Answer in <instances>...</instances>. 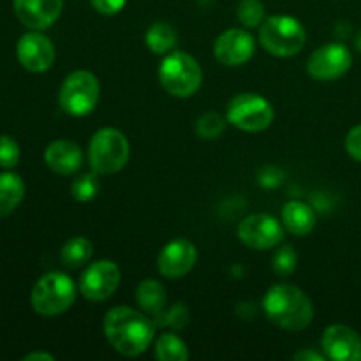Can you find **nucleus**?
Listing matches in <instances>:
<instances>
[{
    "mask_svg": "<svg viewBox=\"0 0 361 361\" xmlns=\"http://www.w3.org/2000/svg\"><path fill=\"white\" fill-rule=\"evenodd\" d=\"M120 284V270L113 261L101 259L85 270L80 281V291L90 302H104Z\"/></svg>",
    "mask_w": 361,
    "mask_h": 361,
    "instance_id": "nucleus-11",
    "label": "nucleus"
},
{
    "mask_svg": "<svg viewBox=\"0 0 361 361\" xmlns=\"http://www.w3.org/2000/svg\"><path fill=\"white\" fill-rule=\"evenodd\" d=\"M99 192V178L97 173H83V175L78 176L73 182V196L74 200L81 201H90L97 196Z\"/></svg>",
    "mask_w": 361,
    "mask_h": 361,
    "instance_id": "nucleus-24",
    "label": "nucleus"
},
{
    "mask_svg": "<svg viewBox=\"0 0 361 361\" xmlns=\"http://www.w3.org/2000/svg\"><path fill=\"white\" fill-rule=\"evenodd\" d=\"M345 150H348V154L355 161L361 162V123L353 127L348 133V137H345Z\"/></svg>",
    "mask_w": 361,
    "mask_h": 361,
    "instance_id": "nucleus-29",
    "label": "nucleus"
},
{
    "mask_svg": "<svg viewBox=\"0 0 361 361\" xmlns=\"http://www.w3.org/2000/svg\"><path fill=\"white\" fill-rule=\"evenodd\" d=\"M356 49L361 53V32L358 34V37H356Z\"/></svg>",
    "mask_w": 361,
    "mask_h": 361,
    "instance_id": "nucleus-33",
    "label": "nucleus"
},
{
    "mask_svg": "<svg viewBox=\"0 0 361 361\" xmlns=\"http://www.w3.org/2000/svg\"><path fill=\"white\" fill-rule=\"evenodd\" d=\"M263 310L268 319L282 330H305L314 317V307L309 296L291 284H277L264 295Z\"/></svg>",
    "mask_w": 361,
    "mask_h": 361,
    "instance_id": "nucleus-2",
    "label": "nucleus"
},
{
    "mask_svg": "<svg viewBox=\"0 0 361 361\" xmlns=\"http://www.w3.org/2000/svg\"><path fill=\"white\" fill-rule=\"evenodd\" d=\"M14 13L25 27L44 30L59 20L63 0H13Z\"/></svg>",
    "mask_w": 361,
    "mask_h": 361,
    "instance_id": "nucleus-16",
    "label": "nucleus"
},
{
    "mask_svg": "<svg viewBox=\"0 0 361 361\" xmlns=\"http://www.w3.org/2000/svg\"><path fill=\"white\" fill-rule=\"evenodd\" d=\"M254 51H256V42L252 35L242 28H229L222 32L215 41V59L229 67L249 62Z\"/></svg>",
    "mask_w": 361,
    "mask_h": 361,
    "instance_id": "nucleus-13",
    "label": "nucleus"
},
{
    "mask_svg": "<svg viewBox=\"0 0 361 361\" xmlns=\"http://www.w3.org/2000/svg\"><path fill=\"white\" fill-rule=\"evenodd\" d=\"M92 254H94V247H92L90 240L83 238V236H76V238H71L62 247L60 259H62L63 267L71 268V270H76V268L88 264Z\"/></svg>",
    "mask_w": 361,
    "mask_h": 361,
    "instance_id": "nucleus-21",
    "label": "nucleus"
},
{
    "mask_svg": "<svg viewBox=\"0 0 361 361\" xmlns=\"http://www.w3.org/2000/svg\"><path fill=\"white\" fill-rule=\"evenodd\" d=\"M155 356L161 361H187L189 349L182 338L173 334H164L155 342Z\"/></svg>",
    "mask_w": 361,
    "mask_h": 361,
    "instance_id": "nucleus-23",
    "label": "nucleus"
},
{
    "mask_svg": "<svg viewBox=\"0 0 361 361\" xmlns=\"http://www.w3.org/2000/svg\"><path fill=\"white\" fill-rule=\"evenodd\" d=\"M224 130V118L219 113H204L196 123V133L203 140H217Z\"/></svg>",
    "mask_w": 361,
    "mask_h": 361,
    "instance_id": "nucleus-26",
    "label": "nucleus"
},
{
    "mask_svg": "<svg viewBox=\"0 0 361 361\" xmlns=\"http://www.w3.org/2000/svg\"><path fill=\"white\" fill-rule=\"evenodd\" d=\"M20 162V145L7 134L0 136V168L11 169Z\"/></svg>",
    "mask_w": 361,
    "mask_h": 361,
    "instance_id": "nucleus-28",
    "label": "nucleus"
},
{
    "mask_svg": "<svg viewBox=\"0 0 361 361\" xmlns=\"http://www.w3.org/2000/svg\"><path fill=\"white\" fill-rule=\"evenodd\" d=\"M196 261L197 250L194 243L185 238H176L161 250L157 257V268L164 277L182 279L192 270Z\"/></svg>",
    "mask_w": 361,
    "mask_h": 361,
    "instance_id": "nucleus-14",
    "label": "nucleus"
},
{
    "mask_svg": "<svg viewBox=\"0 0 361 361\" xmlns=\"http://www.w3.org/2000/svg\"><path fill=\"white\" fill-rule=\"evenodd\" d=\"M25 196V183L16 173H0V219L13 214Z\"/></svg>",
    "mask_w": 361,
    "mask_h": 361,
    "instance_id": "nucleus-19",
    "label": "nucleus"
},
{
    "mask_svg": "<svg viewBox=\"0 0 361 361\" xmlns=\"http://www.w3.org/2000/svg\"><path fill=\"white\" fill-rule=\"evenodd\" d=\"M16 55L21 66L30 73H44L55 62V46L46 35L34 30L18 41Z\"/></svg>",
    "mask_w": 361,
    "mask_h": 361,
    "instance_id": "nucleus-12",
    "label": "nucleus"
},
{
    "mask_svg": "<svg viewBox=\"0 0 361 361\" xmlns=\"http://www.w3.org/2000/svg\"><path fill=\"white\" fill-rule=\"evenodd\" d=\"M129 141L118 129L97 130L90 141L88 161L97 175H113L126 168L129 161Z\"/></svg>",
    "mask_w": 361,
    "mask_h": 361,
    "instance_id": "nucleus-6",
    "label": "nucleus"
},
{
    "mask_svg": "<svg viewBox=\"0 0 361 361\" xmlns=\"http://www.w3.org/2000/svg\"><path fill=\"white\" fill-rule=\"evenodd\" d=\"M159 81L173 97L185 99L200 90L203 73L194 56L183 51H171L159 67Z\"/></svg>",
    "mask_w": 361,
    "mask_h": 361,
    "instance_id": "nucleus-3",
    "label": "nucleus"
},
{
    "mask_svg": "<svg viewBox=\"0 0 361 361\" xmlns=\"http://www.w3.org/2000/svg\"><path fill=\"white\" fill-rule=\"evenodd\" d=\"M296 263H298V256H296L295 249L291 245H284L275 252L274 271L281 277H289L296 270Z\"/></svg>",
    "mask_w": 361,
    "mask_h": 361,
    "instance_id": "nucleus-27",
    "label": "nucleus"
},
{
    "mask_svg": "<svg viewBox=\"0 0 361 361\" xmlns=\"http://www.w3.org/2000/svg\"><path fill=\"white\" fill-rule=\"evenodd\" d=\"M53 361L55 358H53L51 355H48V353H30V355H27L23 358V361Z\"/></svg>",
    "mask_w": 361,
    "mask_h": 361,
    "instance_id": "nucleus-32",
    "label": "nucleus"
},
{
    "mask_svg": "<svg viewBox=\"0 0 361 361\" xmlns=\"http://www.w3.org/2000/svg\"><path fill=\"white\" fill-rule=\"evenodd\" d=\"M274 108L270 101L257 94H240L231 99L226 120L245 133H261L274 122Z\"/></svg>",
    "mask_w": 361,
    "mask_h": 361,
    "instance_id": "nucleus-8",
    "label": "nucleus"
},
{
    "mask_svg": "<svg viewBox=\"0 0 361 361\" xmlns=\"http://www.w3.org/2000/svg\"><path fill=\"white\" fill-rule=\"evenodd\" d=\"M44 161L56 175L69 176L76 173L83 164V152L73 141L59 140L48 145L44 152Z\"/></svg>",
    "mask_w": 361,
    "mask_h": 361,
    "instance_id": "nucleus-17",
    "label": "nucleus"
},
{
    "mask_svg": "<svg viewBox=\"0 0 361 361\" xmlns=\"http://www.w3.org/2000/svg\"><path fill=\"white\" fill-rule=\"evenodd\" d=\"M154 334V323L143 312L130 307H115L104 317L106 338L127 358L143 355L150 348Z\"/></svg>",
    "mask_w": 361,
    "mask_h": 361,
    "instance_id": "nucleus-1",
    "label": "nucleus"
},
{
    "mask_svg": "<svg viewBox=\"0 0 361 361\" xmlns=\"http://www.w3.org/2000/svg\"><path fill=\"white\" fill-rule=\"evenodd\" d=\"M238 238L256 250L274 249L284 238L281 222L267 214H256L243 219L238 226Z\"/></svg>",
    "mask_w": 361,
    "mask_h": 361,
    "instance_id": "nucleus-10",
    "label": "nucleus"
},
{
    "mask_svg": "<svg viewBox=\"0 0 361 361\" xmlns=\"http://www.w3.org/2000/svg\"><path fill=\"white\" fill-rule=\"evenodd\" d=\"M236 14L243 27L254 28L264 21V6L261 0H242Z\"/></svg>",
    "mask_w": 361,
    "mask_h": 361,
    "instance_id": "nucleus-25",
    "label": "nucleus"
},
{
    "mask_svg": "<svg viewBox=\"0 0 361 361\" xmlns=\"http://www.w3.org/2000/svg\"><path fill=\"white\" fill-rule=\"evenodd\" d=\"M324 358H326V356H323V355H319V353H316V351H300V353H296L295 356H293V360H296V361H323Z\"/></svg>",
    "mask_w": 361,
    "mask_h": 361,
    "instance_id": "nucleus-31",
    "label": "nucleus"
},
{
    "mask_svg": "<svg viewBox=\"0 0 361 361\" xmlns=\"http://www.w3.org/2000/svg\"><path fill=\"white\" fill-rule=\"evenodd\" d=\"M147 46L155 55H168L176 46V32L171 25L157 21L147 32Z\"/></svg>",
    "mask_w": 361,
    "mask_h": 361,
    "instance_id": "nucleus-22",
    "label": "nucleus"
},
{
    "mask_svg": "<svg viewBox=\"0 0 361 361\" xmlns=\"http://www.w3.org/2000/svg\"><path fill=\"white\" fill-rule=\"evenodd\" d=\"M136 302L143 312L157 314L166 305V291L161 282L147 279L136 289Z\"/></svg>",
    "mask_w": 361,
    "mask_h": 361,
    "instance_id": "nucleus-20",
    "label": "nucleus"
},
{
    "mask_svg": "<svg viewBox=\"0 0 361 361\" xmlns=\"http://www.w3.org/2000/svg\"><path fill=\"white\" fill-rule=\"evenodd\" d=\"M259 41L268 53L275 56H293L305 46L307 34L296 18L275 14L267 18L259 28Z\"/></svg>",
    "mask_w": 361,
    "mask_h": 361,
    "instance_id": "nucleus-4",
    "label": "nucleus"
},
{
    "mask_svg": "<svg viewBox=\"0 0 361 361\" xmlns=\"http://www.w3.org/2000/svg\"><path fill=\"white\" fill-rule=\"evenodd\" d=\"M126 2L127 0H92V6L97 13L113 16V14H118L123 9Z\"/></svg>",
    "mask_w": 361,
    "mask_h": 361,
    "instance_id": "nucleus-30",
    "label": "nucleus"
},
{
    "mask_svg": "<svg viewBox=\"0 0 361 361\" xmlns=\"http://www.w3.org/2000/svg\"><path fill=\"white\" fill-rule=\"evenodd\" d=\"M76 300V286L66 274L51 271L35 282L30 295L32 309L41 316L63 314Z\"/></svg>",
    "mask_w": 361,
    "mask_h": 361,
    "instance_id": "nucleus-5",
    "label": "nucleus"
},
{
    "mask_svg": "<svg viewBox=\"0 0 361 361\" xmlns=\"http://www.w3.org/2000/svg\"><path fill=\"white\" fill-rule=\"evenodd\" d=\"M99 92L101 87L94 74L88 71H74L60 87V106L69 115L85 116L97 106Z\"/></svg>",
    "mask_w": 361,
    "mask_h": 361,
    "instance_id": "nucleus-7",
    "label": "nucleus"
},
{
    "mask_svg": "<svg viewBox=\"0 0 361 361\" xmlns=\"http://www.w3.org/2000/svg\"><path fill=\"white\" fill-rule=\"evenodd\" d=\"M324 356L334 361L361 360V337L353 328L334 324L326 328L321 338Z\"/></svg>",
    "mask_w": 361,
    "mask_h": 361,
    "instance_id": "nucleus-15",
    "label": "nucleus"
},
{
    "mask_svg": "<svg viewBox=\"0 0 361 361\" xmlns=\"http://www.w3.org/2000/svg\"><path fill=\"white\" fill-rule=\"evenodd\" d=\"M282 222L293 235L307 236L316 228V212L302 201H289L282 208Z\"/></svg>",
    "mask_w": 361,
    "mask_h": 361,
    "instance_id": "nucleus-18",
    "label": "nucleus"
},
{
    "mask_svg": "<svg viewBox=\"0 0 361 361\" xmlns=\"http://www.w3.org/2000/svg\"><path fill=\"white\" fill-rule=\"evenodd\" d=\"M353 55L348 46L341 42L321 46L310 55L307 62V73L317 81H334L344 76L351 69Z\"/></svg>",
    "mask_w": 361,
    "mask_h": 361,
    "instance_id": "nucleus-9",
    "label": "nucleus"
}]
</instances>
